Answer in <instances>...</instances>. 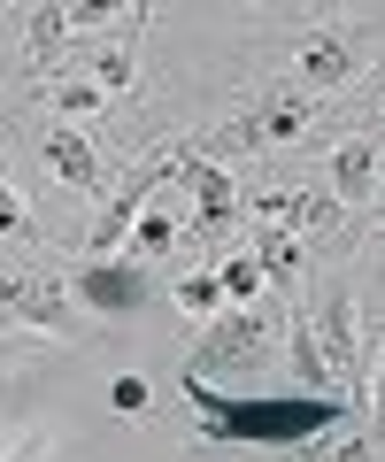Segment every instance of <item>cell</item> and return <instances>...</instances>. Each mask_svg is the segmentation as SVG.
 <instances>
[{
  "label": "cell",
  "instance_id": "obj_4",
  "mask_svg": "<svg viewBox=\"0 0 385 462\" xmlns=\"http://www.w3.org/2000/svg\"><path fill=\"white\" fill-rule=\"evenodd\" d=\"M178 185L193 193V231H201V239L232 231V216H239V193H232V178H224V170L208 162V154L178 147Z\"/></svg>",
  "mask_w": 385,
  "mask_h": 462
},
{
  "label": "cell",
  "instance_id": "obj_14",
  "mask_svg": "<svg viewBox=\"0 0 385 462\" xmlns=\"http://www.w3.org/2000/svg\"><path fill=\"white\" fill-rule=\"evenodd\" d=\"M170 300H178L185 316H216L224 309V285H216V270H185V278L170 285Z\"/></svg>",
  "mask_w": 385,
  "mask_h": 462
},
{
  "label": "cell",
  "instance_id": "obj_8",
  "mask_svg": "<svg viewBox=\"0 0 385 462\" xmlns=\"http://www.w3.org/2000/svg\"><path fill=\"white\" fill-rule=\"evenodd\" d=\"M332 185L347 208H362L370 193H378V139H339L332 147Z\"/></svg>",
  "mask_w": 385,
  "mask_h": 462
},
{
  "label": "cell",
  "instance_id": "obj_11",
  "mask_svg": "<svg viewBox=\"0 0 385 462\" xmlns=\"http://www.w3.org/2000/svg\"><path fill=\"white\" fill-rule=\"evenodd\" d=\"M254 263H262V278H301V247H293V231H278V224L254 216Z\"/></svg>",
  "mask_w": 385,
  "mask_h": 462
},
{
  "label": "cell",
  "instance_id": "obj_2",
  "mask_svg": "<svg viewBox=\"0 0 385 462\" xmlns=\"http://www.w3.org/2000/svg\"><path fill=\"white\" fill-rule=\"evenodd\" d=\"M316 346H324V370H332V385H339L347 401H362L370 378H362V309H354V285H339V293L324 300V316H316Z\"/></svg>",
  "mask_w": 385,
  "mask_h": 462
},
{
  "label": "cell",
  "instance_id": "obj_9",
  "mask_svg": "<svg viewBox=\"0 0 385 462\" xmlns=\"http://www.w3.org/2000/svg\"><path fill=\"white\" fill-rule=\"evenodd\" d=\"M247 208L262 216V224H278V231H324L339 216L332 200H316V193H254Z\"/></svg>",
  "mask_w": 385,
  "mask_h": 462
},
{
  "label": "cell",
  "instance_id": "obj_13",
  "mask_svg": "<svg viewBox=\"0 0 385 462\" xmlns=\"http://www.w3.org/2000/svg\"><path fill=\"white\" fill-rule=\"evenodd\" d=\"M47 108L69 124V116H93V108H108V93H101L93 78H54V85H47Z\"/></svg>",
  "mask_w": 385,
  "mask_h": 462
},
{
  "label": "cell",
  "instance_id": "obj_16",
  "mask_svg": "<svg viewBox=\"0 0 385 462\" xmlns=\"http://www.w3.org/2000/svg\"><path fill=\"white\" fill-rule=\"evenodd\" d=\"M132 78H139L132 47H108V54H93V85H101L108 100H116V93H132Z\"/></svg>",
  "mask_w": 385,
  "mask_h": 462
},
{
  "label": "cell",
  "instance_id": "obj_20",
  "mask_svg": "<svg viewBox=\"0 0 385 462\" xmlns=\"http://www.w3.org/2000/svg\"><path fill=\"white\" fill-rule=\"evenodd\" d=\"M0 462H47V431H23V439L8 447V455H0Z\"/></svg>",
  "mask_w": 385,
  "mask_h": 462
},
{
  "label": "cell",
  "instance_id": "obj_3",
  "mask_svg": "<svg viewBox=\"0 0 385 462\" xmlns=\"http://www.w3.org/2000/svg\"><path fill=\"white\" fill-rule=\"evenodd\" d=\"M293 62H301V93H339V85L362 69V39L347 32V23H308L301 47H293Z\"/></svg>",
  "mask_w": 385,
  "mask_h": 462
},
{
  "label": "cell",
  "instance_id": "obj_5",
  "mask_svg": "<svg viewBox=\"0 0 385 462\" xmlns=\"http://www.w3.org/2000/svg\"><path fill=\"white\" fill-rule=\"evenodd\" d=\"M254 346H262V324H254V309H232V316H216V324H208V339L193 346V363H185V385L216 378L224 363H254Z\"/></svg>",
  "mask_w": 385,
  "mask_h": 462
},
{
  "label": "cell",
  "instance_id": "obj_19",
  "mask_svg": "<svg viewBox=\"0 0 385 462\" xmlns=\"http://www.w3.org/2000/svg\"><path fill=\"white\" fill-rule=\"evenodd\" d=\"M147 378H116V385H108V409H116V416H147Z\"/></svg>",
  "mask_w": 385,
  "mask_h": 462
},
{
  "label": "cell",
  "instance_id": "obj_7",
  "mask_svg": "<svg viewBox=\"0 0 385 462\" xmlns=\"http://www.w3.org/2000/svg\"><path fill=\"white\" fill-rule=\"evenodd\" d=\"M39 162H47L62 185H78V193H93V185H101V147H93L85 132H69V124H54V132L39 139Z\"/></svg>",
  "mask_w": 385,
  "mask_h": 462
},
{
  "label": "cell",
  "instance_id": "obj_17",
  "mask_svg": "<svg viewBox=\"0 0 385 462\" xmlns=\"http://www.w3.org/2000/svg\"><path fill=\"white\" fill-rule=\"evenodd\" d=\"M132 247L139 254H170V247H178V216H139V224H132Z\"/></svg>",
  "mask_w": 385,
  "mask_h": 462
},
{
  "label": "cell",
  "instance_id": "obj_15",
  "mask_svg": "<svg viewBox=\"0 0 385 462\" xmlns=\"http://www.w3.org/2000/svg\"><path fill=\"white\" fill-rule=\"evenodd\" d=\"M216 285H224L232 309H254V293H262V263H254V254H232V263L216 270Z\"/></svg>",
  "mask_w": 385,
  "mask_h": 462
},
{
  "label": "cell",
  "instance_id": "obj_18",
  "mask_svg": "<svg viewBox=\"0 0 385 462\" xmlns=\"http://www.w3.org/2000/svg\"><path fill=\"white\" fill-rule=\"evenodd\" d=\"M0 239H32V208H23V193L8 178H0Z\"/></svg>",
  "mask_w": 385,
  "mask_h": 462
},
{
  "label": "cell",
  "instance_id": "obj_21",
  "mask_svg": "<svg viewBox=\"0 0 385 462\" xmlns=\"http://www.w3.org/2000/svg\"><path fill=\"white\" fill-rule=\"evenodd\" d=\"M378 439H385V339H378Z\"/></svg>",
  "mask_w": 385,
  "mask_h": 462
},
{
  "label": "cell",
  "instance_id": "obj_12",
  "mask_svg": "<svg viewBox=\"0 0 385 462\" xmlns=\"http://www.w3.org/2000/svg\"><path fill=\"white\" fill-rule=\"evenodd\" d=\"M293 378H301L308 393H332V370H324V346H316V324H308L301 309H293Z\"/></svg>",
  "mask_w": 385,
  "mask_h": 462
},
{
  "label": "cell",
  "instance_id": "obj_10",
  "mask_svg": "<svg viewBox=\"0 0 385 462\" xmlns=\"http://www.w3.org/2000/svg\"><path fill=\"white\" fill-rule=\"evenodd\" d=\"M69 39H78V32H69V8H32V39H23V47H32V69H39V78L62 62Z\"/></svg>",
  "mask_w": 385,
  "mask_h": 462
},
{
  "label": "cell",
  "instance_id": "obj_1",
  "mask_svg": "<svg viewBox=\"0 0 385 462\" xmlns=\"http://www.w3.org/2000/svg\"><path fill=\"white\" fill-rule=\"evenodd\" d=\"M316 116H324L316 93H301V85H270V93L247 100V116H232V124H224V147H239V154L293 147V139L316 132Z\"/></svg>",
  "mask_w": 385,
  "mask_h": 462
},
{
  "label": "cell",
  "instance_id": "obj_6",
  "mask_svg": "<svg viewBox=\"0 0 385 462\" xmlns=\"http://www.w3.org/2000/svg\"><path fill=\"white\" fill-rule=\"evenodd\" d=\"M69 285H78V293L93 300L101 316H132L139 300H147V278H139V263H116V254H85Z\"/></svg>",
  "mask_w": 385,
  "mask_h": 462
}]
</instances>
